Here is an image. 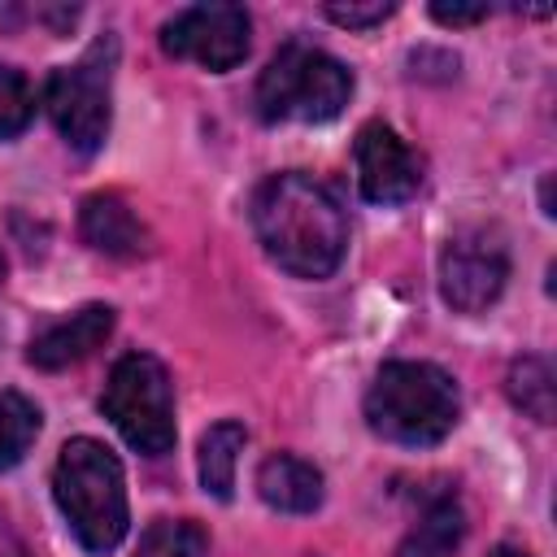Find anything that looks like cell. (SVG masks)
Here are the masks:
<instances>
[{
  "label": "cell",
  "instance_id": "1",
  "mask_svg": "<svg viewBox=\"0 0 557 557\" xmlns=\"http://www.w3.org/2000/svg\"><path fill=\"white\" fill-rule=\"evenodd\" d=\"M252 226L270 261L296 278H326L348 248V218L339 200L300 170L274 174L257 187Z\"/></svg>",
  "mask_w": 557,
  "mask_h": 557
},
{
  "label": "cell",
  "instance_id": "2",
  "mask_svg": "<svg viewBox=\"0 0 557 557\" xmlns=\"http://www.w3.org/2000/svg\"><path fill=\"white\" fill-rule=\"evenodd\" d=\"M52 496L87 553H113L126 535V479L122 461L100 440H70L52 470Z\"/></svg>",
  "mask_w": 557,
  "mask_h": 557
},
{
  "label": "cell",
  "instance_id": "3",
  "mask_svg": "<svg viewBox=\"0 0 557 557\" xmlns=\"http://www.w3.org/2000/svg\"><path fill=\"white\" fill-rule=\"evenodd\" d=\"M457 383L431 361H387L366 392V422L374 435L426 448L457 426Z\"/></svg>",
  "mask_w": 557,
  "mask_h": 557
},
{
  "label": "cell",
  "instance_id": "4",
  "mask_svg": "<svg viewBox=\"0 0 557 557\" xmlns=\"http://www.w3.org/2000/svg\"><path fill=\"white\" fill-rule=\"evenodd\" d=\"M352 96L344 61L313 44H283L257 78V113L265 122H331Z\"/></svg>",
  "mask_w": 557,
  "mask_h": 557
},
{
  "label": "cell",
  "instance_id": "5",
  "mask_svg": "<svg viewBox=\"0 0 557 557\" xmlns=\"http://www.w3.org/2000/svg\"><path fill=\"white\" fill-rule=\"evenodd\" d=\"M113 65H117V39L100 35L74 65H61L48 74V87H44L48 117L61 131V139L83 157H91L109 135Z\"/></svg>",
  "mask_w": 557,
  "mask_h": 557
},
{
  "label": "cell",
  "instance_id": "6",
  "mask_svg": "<svg viewBox=\"0 0 557 557\" xmlns=\"http://www.w3.org/2000/svg\"><path fill=\"white\" fill-rule=\"evenodd\" d=\"M100 409L135 453L165 457L174 448V387L152 352H126L113 361Z\"/></svg>",
  "mask_w": 557,
  "mask_h": 557
},
{
  "label": "cell",
  "instance_id": "7",
  "mask_svg": "<svg viewBox=\"0 0 557 557\" xmlns=\"http://www.w3.org/2000/svg\"><path fill=\"white\" fill-rule=\"evenodd\" d=\"M509 278V248L492 226L457 231L440 252V292L457 313L487 309Z\"/></svg>",
  "mask_w": 557,
  "mask_h": 557
},
{
  "label": "cell",
  "instance_id": "8",
  "mask_svg": "<svg viewBox=\"0 0 557 557\" xmlns=\"http://www.w3.org/2000/svg\"><path fill=\"white\" fill-rule=\"evenodd\" d=\"M248 30L252 26L239 4H191L161 26V48L178 61L222 74L248 57Z\"/></svg>",
  "mask_w": 557,
  "mask_h": 557
},
{
  "label": "cell",
  "instance_id": "9",
  "mask_svg": "<svg viewBox=\"0 0 557 557\" xmlns=\"http://www.w3.org/2000/svg\"><path fill=\"white\" fill-rule=\"evenodd\" d=\"M357 187L370 205H405L422 187V161L387 122L357 131Z\"/></svg>",
  "mask_w": 557,
  "mask_h": 557
},
{
  "label": "cell",
  "instance_id": "10",
  "mask_svg": "<svg viewBox=\"0 0 557 557\" xmlns=\"http://www.w3.org/2000/svg\"><path fill=\"white\" fill-rule=\"evenodd\" d=\"M113 335V309L109 305H87L52 326H44L35 339H30V366L39 370H65V366H78L83 357H91L104 339Z\"/></svg>",
  "mask_w": 557,
  "mask_h": 557
},
{
  "label": "cell",
  "instance_id": "11",
  "mask_svg": "<svg viewBox=\"0 0 557 557\" xmlns=\"http://www.w3.org/2000/svg\"><path fill=\"white\" fill-rule=\"evenodd\" d=\"M83 239L104 257H139L148 252V226L135 218V209L117 191H96L78 209Z\"/></svg>",
  "mask_w": 557,
  "mask_h": 557
},
{
  "label": "cell",
  "instance_id": "12",
  "mask_svg": "<svg viewBox=\"0 0 557 557\" xmlns=\"http://www.w3.org/2000/svg\"><path fill=\"white\" fill-rule=\"evenodd\" d=\"M257 492L278 513H313L322 505V470L305 457L274 453L257 470Z\"/></svg>",
  "mask_w": 557,
  "mask_h": 557
},
{
  "label": "cell",
  "instance_id": "13",
  "mask_svg": "<svg viewBox=\"0 0 557 557\" xmlns=\"http://www.w3.org/2000/svg\"><path fill=\"white\" fill-rule=\"evenodd\" d=\"M461 540H466V513L457 496H435L422 509L418 527L405 535L400 557H457Z\"/></svg>",
  "mask_w": 557,
  "mask_h": 557
},
{
  "label": "cell",
  "instance_id": "14",
  "mask_svg": "<svg viewBox=\"0 0 557 557\" xmlns=\"http://www.w3.org/2000/svg\"><path fill=\"white\" fill-rule=\"evenodd\" d=\"M248 444V431L244 422H213L205 435H200V487L213 496V500H231L235 492V461Z\"/></svg>",
  "mask_w": 557,
  "mask_h": 557
},
{
  "label": "cell",
  "instance_id": "15",
  "mask_svg": "<svg viewBox=\"0 0 557 557\" xmlns=\"http://www.w3.org/2000/svg\"><path fill=\"white\" fill-rule=\"evenodd\" d=\"M505 387H509V400H513L522 413H531L535 422H553V418H557L553 366H548L544 357H518V361L509 366Z\"/></svg>",
  "mask_w": 557,
  "mask_h": 557
},
{
  "label": "cell",
  "instance_id": "16",
  "mask_svg": "<svg viewBox=\"0 0 557 557\" xmlns=\"http://www.w3.org/2000/svg\"><path fill=\"white\" fill-rule=\"evenodd\" d=\"M35 435H39V409L17 392H0V470H13L30 453Z\"/></svg>",
  "mask_w": 557,
  "mask_h": 557
},
{
  "label": "cell",
  "instance_id": "17",
  "mask_svg": "<svg viewBox=\"0 0 557 557\" xmlns=\"http://www.w3.org/2000/svg\"><path fill=\"white\" fill-rule=\"evenodd\" d=\"M135 557H209V535L183 518H157L139 535Z\"/></svg>",
  "mask_w": 557,
  "mask_h": 557
},
{
  "label": "cell",
  "instance_id": "18",
  "mask_svg": "<svg viewBox=\"0 0 557 557\" xmlns=\"http://www.w3.org/2000/svg\"><path fill=\"white\" fill-rule=\"evenodd\" d=\"M30 117H35V91H30L26 74L13 65H0V139L26 131Z\"/></svg>",
  "mask_w": 557,
  "mask_h": 557
},
{
  "label": "cell",
  "instance_id": "19",
  "mask_svg": "<svg viewBox=\"0 0 557 557\" xmlns=\"http://www.w3.org/2000/svg\"><path fill=\"white\" fill-rule=\"evenodd\" d=\"M392 13H396V4H387V0H374V4H326V17L339 22V26H374V22L392 17Z\"/></svg>",
  "mask_w": 557,
  "mask_h": 557
},
{
  "label": "cell",
  "instance_id": "20",
  "mask_svg": "<svg viewBox=\"0 0 557 557\" xmlns=\"http://www.w3.org/2000/svg\"><path fill=\"white\" fill-rule=\"evenodd\" d=\"M487 13H492L487 4H431V17L444 26H470V22H483Z\"/></svg>",
  "mask_w": 557,
  "mask_h": 557
},
{
  "label": "cell",
  "instance_id": "21",
  "mask_svg": "<svg viewBox=\"0 0 557 557\" xmlns=\"http://www.w3.org/2000/svg\"><path fill=\"white\" fill-rule=\"evenodd\" d=\"M492 557H527V553H522V548H513V544H500Z\"/></svg>",
  "mask_w": 557,
  "mask_h": 557
},
{
  "label": "cell",
  "instance_id": "22",
  "mask_svg": "<svg viewBox=\"0 0 557 557\" xmlns=\"http://www.w3.org/2000/svg\"><path fill=\"white\" fill-rule=\"evenodd\" d=\"M0 278H4V257H0Z\"/></svg>",
  "mask_w": 557,
  "mask_h": 557
}]
</instances>
